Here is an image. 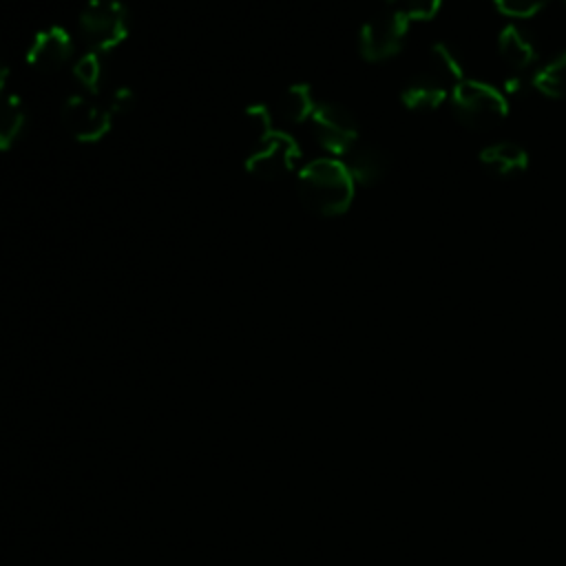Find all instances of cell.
Instances as JSON below:
<instances>
[{
  "instance_id": "6",
  "label": "cell",
  "mask_w": 566,
  "mask_h": 566,
  "mask_svg": "<svg viewBox=\"0 0 566 566\" xmlns=\"http://www.w3.org/2000/svg\"><path fill=\"white\" fill-rule=\"evenodd\" d=\"M312 130L321 148L334 157L347 155L358 144V122L349 108L336 102L316 104L312 117Z\"/></svg>"
},
{
  "instance_id": "11",
  "label": "cell",
  "mask_w": 566,
  "mask_h": 566,
  "mask_svg": "<svg viewBox=\"0 0 566 566\" xmlns=\"http://www.w3.org/2000/svg\"><path fill=\"white\" fill-rule=\"evenodd\" d=\"M345 166L358 186H374L378 184L389 170V157L378 146H354L345 155Z\"/></svg>"
},
{
  "instance_id": "1",
  "label": "cell",
  "mask_w": 566,
  "mask_h": 566,
  "mask_svg": "<svg viewBox=\"0 0 566 566\" xmlns=\"http://www.w3.org/2000/svg\"><path fill=\"white\" fill-rule=\"evenodd\" d=\"M354 186L347 166L334 157L305 164L296 177V192L303 208L318 217L343 214L352 206Z\"/></svg>"
},
{
  "instance_id": "7",
  "label": "cell",
  "mask_w": 566,
  "mask_h": 566,
  "mask_svg": "<svg viewBox=\"0 0 566 566\" xmlns=\"http://www.w3.org/2000/svg\"><path fill=\"white\" fill-rule=\"evenodd\" d=\"M409 33V20L400 11L380 13L367 20L358 31V51L367 62L394 57Z\"/></svg>"
},
{
  "instance_id": "2",
  "label": "cell",
  "mask_w": 566,
  "mask_h": 566,
  "mask_svg": "<svg viewBox=\"0 0 566 566\" xmlns=\"http://www.w3.org/2000/svg\"><path fill=\"white\" fill-rule=\"evenodd\" d=\"M462 80L464 73L455 51L444 42H436L427 53V66L405 84L400 102L409 111H433L451 97L453 86Z\"/></svg>"
},
{
  "instance_id": "5",
  "label": "cell",
  "mask_w": 566,
  "mask_h": 566,
  "mask_svg": "<svg viewBox=\"0 0 566 566\" xmlns=\"http://www.w3.org/2000/svg\"><path fill=\"white\" fill-rule=\"evenodd\" d=\"M301 157L296 139L283 130L261 133L259 142L245 157V168L250 175L263 181H272L290 172Z\"/></svg>"
},
{
  "instance_id": "10",
  "label": "cell",
  "mask_w": 566,
  "mask_h": 566,
  "mask_svg": "<svg viewBox=\"0 0 566 566\" xmlns=\"http://www.w3.org/2000/svg\"><path fill=\"white\" fill-rule=\"evenodd\" d=\"M9 66L0 62V150H9L27 126L22 99L9 91Z\"/></svg>"
},
{
  "instance_id": "13",
  "label": "cell",
  "mask_w": 566,
  "mask_h": 566,
  "mask_svg": "<svg viewBox=\"0 0 566 566\" xmlns=\"http://www.w3.org/2000/svg\"><path fill=\"white\" fill-rule=\"evenodd\" d=\"M497 53L506 62V66H511L513 71L528 69L537 57L533 42L515 24H506L497 33Z\"/></svg>"
},
{
  "instance_id": "4",
  "label": "cell",
  "mask_w": 566,
  "mask_h": 566,
  "mask_svg": "<svg viewBox=\"0 0 566 566\" xmlns=\"http://www.w3.org/2000/svg\"><path fill=\"white\" fill-rule=\"evenodd\" d=\"M130 15L119 0H88L77 15V31L86 51L106 53L128 35Z\"/></svg>"
},
{
  "instance_id": "20",
  "label": "cell",
  "mask_w": 566,
  "mask_h": 566,
  "mask_svg": "<svg viewBox=\"0 0 566 566\" xmlns=\"http://www.w3.org/2000/svg\"><path fill=\"white\" fill-rule=\"evenodd\" d=\"M380 2H385V4H391V2H398V0H380Z\"/></svg>"
},
{
  "instance_id": "15",
  "label": "cell",
  "mask_w": 566,
  "mask_h": 566,
  "mask_svg": "<svg viewBox=\"0 0 566 566\" xmlns=\"http://www.w3.org/2000/svg\"><path fill=\"white\" fill-rule=\"evenodd\" d=\"M533 86L551 99H566V51L535 71Z\"/></svg>"
},
{
  "instance_id": "14",
  "label": "cell",
  "mask_w": 566,
  "mask_h": 566,
  "mask_svg": "<svg viewBox=\"0 0 566 566\" xmlns=\"http://www.w3.org/2000/svg\"><path fill=\"white\" fill-rule=\"evenodd\" d=\"M316 108V102H314V95H312V88L307 84H292L287 86L276 104H274V117L281 119V122H287V124H303L312 117Z\"/></svg>"
},
{
  "instance_id": "17",
  "label": "cell",
  "mask_w": 566,
  "mask_h": 566,
  "mask_svg": "<svg viewBox=\"0 0 566 566\" xmlns=\"http://www.w3.org/2000/svg\"><path fill=\"white\" fill-rule=\"evenodd\" d=\"M442 7V0H402L400 4V13L411 22H427L433 20L438 15Z\"/></svg>"
},
{
  "instance_id": "9",
  "label": "cell",
  "mask_w": 566,
  "mask_h": 566,
  "mask_svg": "<svg viewBox=\"0 0 566 566\" xmlns=\"http://www.w3.org/2000/svg\"><path fill=\"white\" fill-rule=\"evenodd\" d=\"M24 57L40 73H57L73 60V38L62 27H46L33 35Z\"/></svg>"
},
{
  "instance_id": "8",
  "label": "cell",
  "mask_w": 566,
  "mask_h": 566,
  "mask_svg": "<svg viewBox=\"0 0 566 566\" xmlns=\"http://www.w3.org/2000/svg\"><path fill=\"white\" fill-rule=\"evenodd\" d=\"M62 126L77 142H97L102 139L113 124V113L108 106H102L86 95H69L60 111Z\"/></svg>"
},
{
  "instance_id": "16",
  "label": "cell",
  "mask_w": 566,
  "mask_h": 566,
  "mask_svg": "<svg viewBox=\"0 0 566 566\" xmlns=\"http://www.w3.org/2000/svg\"><path fill=\"white\" fill-rule=\"evenodd\" d=\"M73 75L77 84L86 93H97L104 80V64H102V53L97 51H84L75 62H73Z\"/></svg>"
},
{
  "instance_id": "3",
  "label": "cell",
  "mask_w": 566,
  "mask_h": 566,
  "mask_svg": "<svg viewBox=\"0 0 566 566\" xmlns=\"http://www.w3.org/2000/svg\"><path fill=\"white\" fill-rule=\"evenodd\" d=\"M449 99L455 119L473 130L493 128L509 115L506 95L482 80L464 77L453 86Z\"/></svg>"
},
{
  "instance_id": "19",
  "label": "cell",
  "mask_w": 566,
  "mask_h": 566,
  "mask_svg": "<svg viewBox=\"0 0 566 566\" xmlns=\"http://www.w3.org/2000/svg\"><path fill=\"white\" fill-rule=\"evenodd\" d=\"M108 111L113 115H124L128 111H133L135 106V91L128 88V86H117L113 93H111V99H108Z\"/></svg>"
},
{
  "instance_id": "18",
  "label": "cell",
  "mask_w": 566,
  "mask_h": 566,
  "mask_svg": "<svg viewBox=\"0 0 566 566\" xmlns=\"http://www.w3.org/2000/svg\"><path fill=\"white\" fill-rule=\"evenodd\" d=\"M548 0H493L495 9L509 18H531L544 9Z\"/></svg>"
},
{
  "instance_id": "21",
  "label": "cell",
  "mask_w": 566,
  "mask_h": 566,
  "mask_svg": "<svg viewBox=\"0 0 566 566\" xmlns=\"http://www.w3.org/2000/svg\"><path fill=\"white\" fill-rule=\"evenodd\" d=\"M564 2H566V0H564Z\"/></svg>"
},
{
  "instance_id": "12",
  "label": "cell",
  "mask_w": 566,
  "mask_h": 566,
  "mask_svg": "<svg viewBox=\"0 0 566 566\" xmlns=\"http://www.w3.org/2000/svg\"><path fill=\"white\" fill-rule=\"evenodd\" d=\"M480 164L495 177H513L526 170L528 153L515 142H495L482 148Z\"/></svg>"
}]
</instances>
